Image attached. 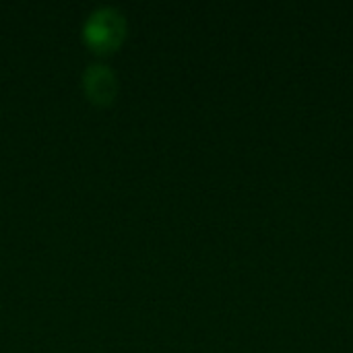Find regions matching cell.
Listing matches in <instances>:
<instances>
[{
  "mask_svg": "<svg viewBox=\"0 0 353 353\" xmlns=\"http://www.w3.org/2000/svg\"><path fill=\"white\" fill-rule=\"evenodd\" d=\"M83 87L91 101L110 103L116 95V74L105 64H89L83 72Z\"/></svg>",
  "mask_w": 353,
  "mask_h": 353,
  "instance_id": "obj_2",
  "label": "cell"
},
{
  "mask_svg": "<svg viewBox=\"0 0 353 353\" xmlns=\"http://www.w3.org/2000/svg\"><path fill=\"white\" fill-rule=\"evenodd\" d=\"M124 35H126V19L114 6L95 8L83 25V37L87 46L95 52L116 50L122 43Z\"/></svg>",
  "mask_w": 353,
  "mask_h": 353,
  "instance_id": "obj_1",
  "label": "cell"
}]
</instances>
